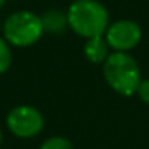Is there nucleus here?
I'll list each match as a JSON object with an SVG mask.
<instances>
[{
  "instance_id": "obj_1",
  "label": "nucleus",
  "mask_w": 149,
  "mask_h": 149,
  "mask_svg": "<svg viewBox=\"0 0 149 149\" xmlns=\"http://www.w3.org/2000/svg\"><path fill=\"white\" fill-rule=\"evenodd\" d=\"M66 13L69 27L84 39L104 36L109 27L107 8L98 0H75Z\"/></svg>"
},
{
  "instance_id": "obj_2",
  "label": "nucleus",
  "mask_w": 149,
  "mask_h": 149,
  "mask_svg": "<svg viewBox=\"0 0 149 149\" xmlns=\"http://www.w3.org/2000/svg\"><path fill=\"white\" fill-rule=\"evenodd\" d=\"M106 84L120 96H133L141 84L139 64L130 53L112 52L103 64Z\"/></svg>"
},
{
  "instance_id": "obj_3",
  "label": "nucleus",
  "mask_w": 149,
  "mask_h": 149,
  "mask_svg": "<svg viewBox=\"0 0 149 149\" xmlns=\"http://www.w3.org/2000/svg\"><path fill=\"white\" fill-rule=\"evenodd\" d=\"M43 23L39 15L29 10H19L11 13L2 26V36L11 47L27 48L42 39Z\"/></svg>"
},
{
  "instance_id": "obj_4",
  "label": "nucleus",
  "mask_w": 149,
  "mask_h": 149,
  "mask_svg": "<svg viewBox=\"0 0 149 149\" xmlns=\"http://www.w3.org/2000/svg\"><path fill=\"white\" fill-rule=\"evenodd\" d=\"M5 122L11 135L21 139L36 138L37 135L42 133L43 125H45L42 112L29 104H21L10 109Z\"/></svg>"
},
{
  "instance_id": "obj_5",
  "label": "nucleus",
  "mask_w": 149,
  "mask_h": 149,
  "mask_svg": "<svg viewBox=\"0 0 149 149\" xmlns=\"http://www.w3.org/2000/svg\"><path fill=\"white\" fill-rule=\"evenodd\" d=\"M143 37V31L138 23L132 19H119L116 23H111L107 27L104 39L109 43L112 52H125L136 48Z\"/></svg>"
},
{
  "instance_id": "obj_6",
  "label": "nucleus",
  "mask_w": 149,
  "mask_h": 149,
  "mask_svg": "<svg viewBox=\"0 0 149 149\" xmlns=\"http://www.w3.org/2000/svg\"><path fill=\"white\" fill-rule=\"evenodd\" d=\"M111 47L106 42L104 36L93 37V39H87L84 45V55L93 64H104L107 58L111 55Z\"/></svg>"
},
{
  "instance_id": "obj_7",
  "label": "nucleus",
  "mask_w": 149,
  "mask_h": 149,
  "mask_svg": "<svg viewBox=\"0 0 149 149\" xmlns=\"http://www.w3.org/2000/svg\"><path fill=\"white\" fill-rule=\"evenodd\" d=\"M40 18H42L45 32L63 34L69 27L68 13H64V11H61V10H56V8H50V10H47Z\"/></svg>"
},
{
  "instance_id": "obj_8",
  "label": "nucleus",
  "mask_w": 149,
  "mask_h": 149,
  "mask_svg": "<svg viewBox=\"0 0 149 149\" xmlns=\"http://www.w3.org/2000/svg\"><path fill=\"white\" fill-rule=\"evenodd\" d=\"M39 149H74V144H72L71 139L64 138V136H50L45 141L40 144Z\"/></svg>"
},
{
  "instance_id": "obj_9",
  "label": "nucleus",
  "mask_w": 149,
  "mask_h": 149,
  "mask_svg": "<svg viewBox=\"0 0 149 149\" xmlns=\"http://www.w3.org/2000/svg\"><path fill=\"white\" fill-rule=\"evenodd\" d=\"M11 48L10 43L3 39V36H0V75L10 69L11 66Z\"/></svg>"
},
{
  "instance_id": "obj_10",
  "label": "nucleus",
  "mask_w": 149,
  "mask_h": 149,
  "mask_svg": "<svg viewBox=\"0 0 149 149\" xmlns=\"http://www.w3.org/2000/svg\"><path fill=\"white\" fill-rule=\"evenodd\" d=\"M136 95H138V98L143 101V103L149 104V79H143L141 80Z\"/></svg>"
},
{
  "instance_id": "obj_11",
  "label": "nucleus",
  "mask_w": 149,
  "mask_h": 149,
  "mask_svg": "<svg viewBox=\"0 0 149 149\" xmlns=\"http://www.w3.org/2000/svg\"><path fill=\"white\" fill-rule=\"evenodd\" d=\"M5 2H7V0H0V10H2V8H3V5H5Z\"/></svg>"
},
{
  "instance_id": "obj_12",
  "label": "nucleus",
  "mask_w": 149,
  "mask_h": 149,
  "mask_svg": "<svg viewBox=\"0 0 149 149\" xmlns=\"http://www.w3.org/2000/svg\"><path fill=\"white\" fill-rule=\"evenodd\" d=\"M2 141H3V135H2V130H0V146H2Z\"/></svg>"
},
{
  "instance_id": "obj_13",
  "label": "nucleus",
  "mask_w": 149,
  "mask_h": 149,
  "mask_svg": "<svg viewBox=\"0 0 149 149\" xmlns=\"http://www.w3.org/2000/svg\"><path fill=\"white\" fill-rule=\"evenodd\" d=\"M0 32H2V26H0Z\"/></svg>"
}]
</instances>
